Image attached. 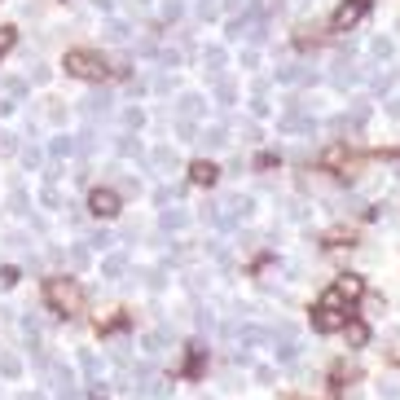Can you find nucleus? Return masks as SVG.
I'll list each match as a JSON object with an SVG mask.
<instances>
[{"label":"nucleus","instance_id":"2eb2a0df","mask_svg":"<svg viewBox=\"0 0 400 400\" xmlns=\"http://www.w3.org/2000/svg\"><path fill=\"white\" fill-rule=\"evenodd\" d=\"M198 145H202V150H225V145H229V132H225V128H202V132H198Z\"/></svg>","mask_w":400,"mask_h":400},{"label":"nucleus","instance_id":"bb28decb","mask_svg":"<svg viewBox=\"0 0 400 400\" xmlns=\"http://www.w3.org/2000/svg\"><path fill=\"white\" fill-rule=\"evenodd\" d=\"M234 102H238V88L229 79H220V84H216V106H225V111H229Z\"/></svg>","mask_w":400,"mask_h":400},{"label":"nucleus","instance_id":"f3484780","mask_svg":"<svg viewBox=\"0 0 400 400\" xmlns=\"http://www.w3.org/2000/svg\"><path fill=\"white\" fill-rule=\"evenodd\" d=\"M119 145V154H124V159H145V150H141V141L132 137V132H124V137L115 141Z\"/></svg>","mask_w":400,"mask_h":400},{"label":"nucleus","instance_id":"20e7f679","mask_svg":"<svg viewBox=\"0 0 400 400\" xmlns=\"http://www.w3.org/2000/svg\"><path fill=\"white\" fill-rule=\"evenodd\" d=\"M312 325H317L321 334L347 330V312H339V304H321V308H317V317H312Z\"/></svg>","mask_w":400,"mask_h":400},{"label":"nucleus","instance_id":"0eeeda50","mask_svg":"<svg viewBox=\"0 0 400 400\" xmlns=\"http://www.w3.org/2000/svg\"><path fill=\"white\" fill-rule=\"evenodd\" d=\"M198 115H207V97L180 93V97H176V119H198Z\"/></svg>","mask_w":400,"mask_h":400},{"label":"nucleus","instance_id":"de8ad7c7","mask_svg":"<svg viewBox=\"0 0 400 400\" xmlns=\"http://www.w3.org/2000/svg\"><path fill=\"white\" fill-rule=\"evenodd\" d=\"M392 339H396V343H400V325H396V330H392Z\"/></svg>","mask_w":400,"mask_h":400},{"label":"nucleus","instance_id":"2f4dec72","mask_svg":"<svg viewBox=\"0 0 400 400\" xmlns=\"http://www.w3.org/2000/svg\"><path fill=\"white\" fill-rule=\"evenodd\" d=\"M225 9H229V14H242V18H247V14H256V0H225Z\"/></svg>","mask_w":400,"mask_h":400},{"label":"nucleus","instance_id":"a211bd4d","mask_svg":"<svg viewBox=\"0 0 400 400\" xmlns=\"http://www.w3.org/2000/svg\"><path fill=\"white\" fill-rule=\"evenodd\" d=\"M102 35H106L111 44H124V40H128V22H124V18H111V22L102 27Z\"/></svg>","mask_w":400,"mask_h":400},{"label":"nucleus","instance_id":"c03bdc74","mask_svg":"<svg viewBox=\"0 0 400 400\" xmlns=\"http://www.w3.org/2000/svg\"><path fill=\"white\" fill-rule=\"evenodd\" d=\"M93 9H102V14H111V9H115V0H93Z\"/></svg>","mask_w":400,"mask_h":400},{"label":"nucleus","instance_id":"6e6552de","mask_svg":"<svg viewBox=\"0 0 400 400\" xmlns=\"http://www.w3.org/2000/svg\"><path fill=\"white\" fill-rule=\"evenodd\" d=\"M225 207H229V211H225V225H234V220H247V216L256 211V198H247V193H238V198H229Z\"/></svg>","mask_w":400,"mask_h":400},{"label":"nucleus","instance_id":"b1692460","mask_svg":"<svg viewBox=\"0 0 400 400\" xmlns=\"http://www.w3.org/2000/svg\"><path fill=\"white\" fill-rule=\"evenodd\" d=\"M273 356L282 361V365H290V361H299V343H295V339H286V343H273Z\"/></svg>","mask_w":400,"mask_h":400},{"label":"nucleus","instance_id":"37998d69","mask_svg":"<svg viewBox=\"0 0 400 400\" xmlns=\"http://www.w3.org/2000/svg\"><path fill=\"white\" fill-rule=\"evenodd\" d=\"M387 115H396V119H400V97H387Z\"/></svg>","mask_w":400,"mask_h":400},{"label":"nucleus","instance_id":"ea45409f","mask_svg":"<svg viewBox=\"0 0 400 400\" xmlns=\"http://www.w3.org/2000/svg\"><path fill=\"white\" fill-rule=\"evenodd\" d=\"M18 277H22V273L14 269V264H9V269H0V286H14V282H18Z\"/></svg>","mask_w":400,"mask_h":400},{"label":"nucleus","instance_id":"e433bc0d","mask_svg":"<svg viewBox=\"0 0 400 400\" xmlns=\"http://www.w3.org/2000/svg\"><path fill=\"white\" fill-rule=\"evenodd\" d=\"M18 150V137L14 132H0V154H14Z\"/></svg>","mask_w":400,"mask_h":400},{"label":"nucleus","instance_id":"a18cd8bd","mask_svg":"<svg viewBox=\"0 0 400 400\" xmlns=\"http://www.w3.org/2000/svg\"><path fill=\"white\" fill-rule=\"evenodd\" d=\"M343 400H361V392H356V387H352V392H343Z\"/></svg>","mask_w":400,"mask_h":400},{"label":"nucleus","instance_id":"4be33fe9","mask_svg":"<svg viewBox=\"0 0 400 400\" xmlns=\"http://www.w3.org/2000/svg\"><path fill=\"white\" fill-rule=\"evenodd\" d=\"M370 53L379 57V62H392V57H396V44L387 40V35H379V40H370Z\"/></svg>","mask_w":400,"mask_h":400},{"label":"nucleus","instance_id":"c756f323","mask_svg":"<svg viewBox=\"0 0 400 400\" xmlns=\"http://www.w3.org/2000/svg\"><path fill=\"white\" fill-rule=\"evenodd\" d=\"M0 374H5V379H18V374H22V361H18L14 352H5V356H0Z\"/></svg>","mask_w":400,"mask_h":400},{"label":"nucleus","instance_id":"39448f33","mask_svg":"<svg viewBox=\"0 0 400 400\" xmlns=\"http://www.w3.org/2000/svg\"><path fill=\"white\" fill-rule=\"evenodd\" d=\"M361 79H365V70L352 66V62H334V70H330V84H334V88H356Z\"/></svg>","mask_w":400,"mask_h":400},{"label":"nucleus","instance_id":"a878e982","mask_svg":"<svg viewBox=\"0 0 400 400\" xmlns=\"http://www.w3.org/2000/svg\"><path fill=\"white\" fill-rule=\"evenodd\" d=\"M44 163V150H40V145H22V167H27V172H35V167H40Z\"/></svg>","mask_w":400,"mask_h":400},{"label":"nucleus","instance_id":"f257e3e1","mask_svg":"<svg viewBox=\"0 0 400 400\" xmlns=\"http://www.w3.org/2000/svg\"><path fill=\"white\" fill-rule=\"evenodd\" d=\"M66 75H75V79H102L106 75V62L97 53L75 48V53H66Z\"/></svg>","mask_w":400,"mask_h":400},{"label":"nucleus","instance_id":"393cba45","mask_svg":"<svg viewBox=\"0 0 400 400\" xmlns=\"http://www.w3.org/2000/svg\"><path fill=\"white\" fill-rule=\"evenodd\" d=\"M119 124H124L128 132H141V124H145V115L137 111V106H124V111H119Z\"/></svg>","mask_w":400,"mask_h":400},{"label":"nucleus","instance_id":"49530a36","mask_svg":"<svg viewBox=\"0 0 400 400\" xmlns=\"http://www.w3.org/2000/svg\"><path fill=\"white\" fill-rule=\"evenodd\" d=\"M132 5H137V9H150V5H154V0H132Z\"/></svg>","mask_w":400,"mask_h":400},{"label":"nucleus","instance_id":"423d86ee","mask_svg":"<svg viewBox=\"0 0 400 400\" xmlns=\"http://www.w3.org/2000/svg\"><path fill=\"white\" fill-rule=\"evenodd\" d=\"M361 14H365V0H347V5H339V9H334V31L356 27Z\"/></svg>","mask_w":400,"mask_h":400},{"label":"nucleus","instance_id":"473e14b6","mask_svg":"<svg viewBox=\"0 0 400 400\" xmlns=\"http://www.w3.org/2000/svg\"><path fill=\"white\" fill-rule=\"evenodd\" d=\"M379 396L383 400H400V379H383L379 383Z\"/></svg>","mask_w":400,"mask_h":400},{"label":"nucleus","instance_id":"dca6fc26","mask_svg":"<svg viewBox=\"0 0 400 400\" xmlns=\"http://www.w3.org/2000/svg\"><path fill=\"white\" fill-rule=\"evenodd\" d=\"M167 347V330H154V334H141V352L145 356H159Z\"/></svg>","mask_w":400,"mask_h":400},{"label":"nucleus","instance_id":"f03ea898","mask_svg":"<svg viewBox=\"0 0 400 400\" xmlns=\"http://www.w3.org/2000/svg\"><path fill=\"white\" fill-rule=\"evenodd\" d=\"M48 304L62 312V317H70V312L79 308V290L70 282H62V277H53V282H48Z\"/></svg>","mask_w":400,"mask_h":400},{"label":"nucleus","instance_id":"79ce46f5","mask_svg":"<svg viewBox=\"0 0 400 400\" xmlns=\"http://www.w3.org/2000/svg\"><path fill=\"white\" fill-rule=\"evenodd\" d=\"M9 44H14V27H0V53H5Z\"/></svg>","mask_w":400,"mask_h":400},{"label":"nucleus","instance_id":"58836bf2","mask_svg":"<svg viewBox=\"0 0 400 400\" xmlns=\"http://www.w3.org/2000/svg\"><path fill=\"white\" fill-rule=\"evenodd\" d=\"M198 325H202V330H216V312L211 308H198Z\"/></svg>","mask_w":400,"mask_h":400},{"label":"nucleus","instance_id":"1a4fd4ad","mask_svg":"<svg viewBox=\"0 0 400 400\" xmlns=\"http://www.w3.org/2000/svg\"><path fill=\"white\" fill-rule=\"evenodd\" d=\"M150 167H154V172H176V150H172V145H154V150H150Z\"/></svg>","mask_w":400,"mask_h":400},{"label":"nucleus","instance_id":"cd10ccee","mask_svg":"<svg viewBox=\"0 0 400 400\" xmlns=\"http://www.w3.org/2000/svg\"><path fill=\"white\" fill-rule=\"evenodd\" d=\"M40 207H44V211H57V207H62V193H57V185H48V180H44V189H40Z\"/></svg>","mask_w":400,"mask_h":400},{"label":"nucleus","instance_id":"f8f14e48","mask_svg":"<svg viewBox=\"0 0 400 400\" xmlns=\"http://www.w3.org/2000/svg\"><path fill=\"white\" fill-rule=\"evenodd\" d=\"M334 290H339L343 299H361V295H365V282H361L356 273H343V277L334 282Z\"/></svg>","mask_w":400,"mask_h":400},{"label":"nucleus","instance_id":"a19ab883","mask_svg":"<svg viewBox=\"0 0 400 400\" xmlns=\"http://www.w3.org/2000/svg\"><path fill=\"white\" fill-rule=\"evenodd\" d=\"M48 75H53L48 66H31V84H48Z\"/></svg>","mask_w":400,"mask_h":400},{"label":"nucleus","instance_id":"6ab92c4d","mask_svg":"<svg viewBox=\"0 0 400 400\" xmlns=\"http://www.w3.org/2000/svg\"><path fill=\"white\" fill-rule=\"evenodd\" d=\"M124 269H128V256H106L102 260V277H111V282H115V277H124Z\"/></svg>","mask_w":400,"mask_h":400},{"label":"nucleus","instance_id":"aec40b11","mask_svg":"<svg viewBox=\"0 0 400 400\" xmlns=\"http://www.w3.org/2000/svg\"><path fill=\"white\" fill-rule=\"evenodd\" d=\"M79 365H84V374H88L93 383H102V361H97L88 347H79Z\"/></svg>","mask_w":400,"mask_h":400},{"label":"nucleus","instance_id":"5701e85b","mask_svg":"<svg viewBox=\"0 0 400 400\" xmlns=\"http://www.w3.org/2000/svg\"><path fill=\"white\" fill-rule=\"evenodd\" d=\"M299 79H308V70H304V66H295V62L277 66V84H299Z\"/></svg>","mask_w":400,"mask_h":400},{"label":"nucleus","instance_id":"c85d7f7f","mask_svg":"<svg viewBox=\"0 0 400 400\" xmlns=\"http://www.w3.org/2000/svg\"><path fill=\"white\" fill-rule=\"evenodd\" d=\"M84 242H88V247H93V251H111V247H115V238H111V234H106V229H93V234H88V238H84Z\"/></svg>","mask_w":400,"mask_h":400},{"label":"nucleus","instance_id":"7c9ffc66","mask_svg":"<svg viewBox=\"0 0 400 400\" xmlns=\"http://www.w3.org/2000/svg\"><path fill=\"white\" fill-rule=\"evenodd\" d=\"M66 260H70V269H84V264H88V247H79V242H75V247L66 251Z\"/></svg>","mask_w":400,"mask_h":400},{"label":"nucleus","instance_id":"9b49d317","mask_svg":"<svg viewBox=\"0 0 400 400\" xmlns=\"http://www.w3.org/2000/svg\"><path fill=\"white\" fill-rule=\"evenodd\" d=\"M9 207H14L18 216H31V198H27V189H22V180H18V176L9 180Z\"/></svg>","mask_w":400,"mask_h":400},{"label":"nucleus","instance_id":"ddd939ff","mask_svg":"<svg viewBox=\"0 0 400 400\" xmlns=\"http://www.w3.org/2000/svg\"><path fill=\"white\" fill-rule=\"evenodd\" d=\"M159 225L167 229V234H176V229H185V225H189V211H185V207H163Z\"/></svg>","mask_w":400,"mask_h":400},{"label":"nucleus","instance_id":"f704fd0d","mask_svg":"<svg viewBox=\"0 0 400 400\" xmlns=\"http://www.w3.org/2000/svg\"><path fill=\"white\" fill-rule=\"evenodd\" d=\"M238 66H242V70H256V66H260V53H256V48H242V53H238Z\"/></svg>","mask_w":400,"mask_h":400},{"label":"nucleus","instance_id":"72a5a7b5","mask_svg":"<svg viewBox=\"0 0 400 400\" xmlns=\"http://www.w3.org/2000/svg\"><path fill=\"white\" fill-rule=\"evenodd\" d=\"M383 312H387V299L383 295H370L365 299V317H383Z\"/></svg>","mask_w":400,"mask_h":400},{"label":"nucleus","instance_id":"9d476101","mask_svg":"<svg viewBox=\"0 0 400 400\" xmlns=\"http://www.w3.org/2000/svg\"><path fill=\"white\" fill-rule=\"evenodd\" d=\"M216 176H220V167H216L211 159L189 163V180H193V185H216Z\"/></svg>","mask_w":400,"mask_h":400},{"label":"nucleus","instance_id":"09e8293b","mask_svg":"<svg viewBox=\"0 0 400 400\" xmlns=\"http://www.w3.org/2000/svg\"><path fill=\"white\" fill-rule=\"evenodd\" d=\"M22 400H44V396H22Z\"/></svg>","mask_w":400,"mask_h":400},{"label":"nucleus","instance_id":"4c0bfd02","mask_svg":"<svg viewBox=\"0 0 400 400\" xmlns=\"http://www.w3.org/2000/svg\"><path fill=\"white\" fill-rule=\"evenodd\" d=\"M251 115H256V119H269V102H264V97H251Z\"/></svg>","mask_w":400,"mask_h":400},{"label":"nucleus","instance_id":"4468645a","mask_svg":"<svg viewBox=\"0 0 400 400\" xmlns=\"http://www.w3.org/2000/svg\"><path fill=\"white\" fill-rule=\"evenodd\" d=\"M48 154H53V159H70V154H79V141L62 132V137H53V141H48Z\"/></svg>","mask_w":400,"mask_h":400},{"label":"nucleus","instance_id":"7ed1b4c3","mask_svg":"<svg viewBox=\"0 0 400 400\" xmlns=\"http://www.w3.org/2000/svg\"><path fill=\"white\" fill-rule=\"evenodd\" d=\"M88 211L97 216V220H115V216H119V193H115L111 185L93 189V193H88Z\"/></svg>","mask_w":400,"mask_h":400},{"label":"nucleus","instance_id":"c9c22d12","mask_svg":"<svg viewBox=\"0 0 400 400\" xmlns=\"http://www.w3.org/2000/svg\"><path fill=\"white\" fill-rule=\"evenodd\" d=\"M180 14H185V5H180V0H163V18H167V22H176Z\"/></svg>","mask_w":400,"mask_h":400},{"label":"nucleus","instance_id":"412c9836","mask_svg":"<svg viewBox=\"0 0 400 400\" xmlns=\"http://www.w3.org/2000/svg\"><path fill=\"white\" fill-rule=\"evenodd\" d=\"M347 343H352V347H365L370 343V325H361V321H347Z\"/></svg>","mask_w":400,"mask_h":400}]
</instances>
